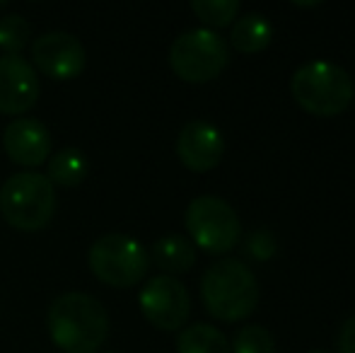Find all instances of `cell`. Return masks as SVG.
Returning <instances> with one entry per match:
<instances>
[{
	"instance_id": "5bb4252c",
	"label": "cell",
	"mask_w": 355,
	"mask_h": 353,
	"mask_svg": "<svg viewBox=\"0 0 355 353\" xmlns=\"http://www.w3.org/2000/svg\"><path fill=\"white\" fill-rule=\"evenodd\" d=\"M273 27L263 15L247 12L234 22L232 32H230V44L237 49L239 53H259L271 44Z\"/></svg>"
},
{
	"instance_id": "3957f363",
	"label": "cell",
	"mask_w": 355,
	"mask_h": 353,
	"mask_svg": "<svg viewBox=\"0 0 355 353\" xmlns=\"http://www.w3.org/2000/svg\"><path fill=\"white\" fill-rule=\"evenodd\" d=\"M290 92L312 117H338L351 107L355 83L346 68L331 61H309L293 73Z\"/></svg>"
},
{
	"instance_id": "ac0fdd59",
	"label": "cell",
	"mask_w": 355,
	"mask_h": 353,
	"mask_svg": "<svg viewBox=\"0 0 355 353\" xmlns=\"http://www.w3.org/2000/svg\"><path fill=\"white\" fill-rule=\"evenodd\" d=\"M191 10L196 12V17L201 19L208 27H227L239 12V3L237 0H193Z\"/></svg>"
},
{
	"instance_id": "7402d4cb",
	"label": "cell",
	"mask_w": 355,
	"mask_h": 353,
	"mask_svg": "<svg viewBox=\"0 0 355 353\" xmlns=\"http://www.w3.org/2000/svg\"><path fill=\"white\" fill-rule=\"evenodd\" d=\"M309 353H327V351H309Z\"/></svg>"
},
{
	"instance_id": "8992f818",
	"label": "cell",
	"mask_w": 355,
	"mask_h": 353,
	"mask_svg": "<svg viewBox=\"0 0 355 353\" xmlns=\"http://www.w3.org/2000/svg\"><path fill=\"white\" fill-rule=\"evenodd\" d=\"M187 230L193 240V247L206 255H227L242 240V223L234 208L225 198L203 193L196 196L187 208Z\"/></svg>"
},
{
	"instance_id": "2e32d148",
	"label": "cell",
	"mask_w": 355,
	"mask_h": 353,
	"mask_svg": "<svg viewBox=\"0 0 355 353\" xmlns=\"http://www.w3.org/2000/svg\"><path fill=\"white\" fill-rule=\"evenodd\" d=\"M177 353H232L230 351L227 336L213 325H196L187 327L177 336Z\"/></svg>"
},
{
	"instance_id": "9a60e30c",
	"label": "cell",
	"mask_w": 355,
	"mask_h": 353,
	"mask_svg": "<svg viewBox=\"0 0 355 353\" xmlns=\"http://www.w3.org/2000/svg\"><path fill=\"white\" fill-rule=\"evenodd\" d=\"M89 175V162L80 148H61L56 155L49 160V182L61 184V187H78Z\"/></svg>"
},
{
	"instance_id": "8fae6325",
	"label": "cell",
	"mask_w": 355,
	"mask_h": 353,
	"mask_svg": "<svg viewBox=\"0 0 355 353\" xmlns=\"http://www.w3.org/2000/svg\"><path fill=\"white\" fill-rule=\"evenodd\" d=\"M225 155L223 133L208 121H189L177 136V157L187 170L208 172L220 165Z\"/></svg>"
},
{
	"instance_id": "d6986e66",
	"label": "cell",
	"mask_w": 355,
	"mask_h": 353,
	"mask_svg": "<svg viewBox=\"0 0 355 353\" xmlns=\"http://www.w3.org/2000/svg\"><path fill=\"white\" fill-rule=\"evenodd\" d=\"M232 353H276V341L271 332L259 325H247L234 334V341L230 346Z\"/></svg>"
},
{
	"instance_id": "e0dca14e",
	"label": "cell",
	"mask_w": 355,
	"mask_h": 353,
	"mask_svg": "<svg viewBox=\"0 0 355 353\" xmlns=\"http://www.w3.org/2000/svg\"><path fill=\"white\" fill-rule=\"evenodd\" d=\"M29 37H32V24L22 15L0 17V49L5 51V56H19Z\"/></svg>"
},
{
	"instance_id": "7a4b0ae2",
	"label": "cell",
	"mask_w": 355,
	"mask_h": 353,
	"mask_svg": "<svg viewBox=\"0 0 355 353\" xmlns=\"http://www.w3.org/2000/svg\"><path fill=\"white\" fill-rule=\"evenodd\" d=\"M201 300L220 322L247 320L259 305V281L244 261L220 259L203 273Z\"/></svg>"
},
{
	"instance_id": "9c48e42d",
	"label": "cell",
	"mask_w": 355,
	"mask_h": 353,
	"mask_svg": "<svg viewBox=\"0 0 355 353\" xmlns=\"http://www.w3.org/2000/svg\"><path fill=\"white\" fill-rule=\"evenodd\" d=\"M32 58L39 71L53 80H73L87 63L83 42L68 32H46L37 37L32 44Z\"/></svg>"
},
{
	"instance_id": "277c9868",
	"label": "cell",
	"mask_w": 355,
	"mask_h": 353,
	"mask_svg": "<svg viewBox=\"0 0 355 353\" xmlns=\"http://www.w3.org/2000/svg\"><path fill=\"white\" fill-rule=\"evenodd\" d=\"M0 213L19 232H37L56 213V189L42 172H17L0 187Z\"/></svg>"
},
{
	"instance_id": "30bf717a",
	"label": "cell",
	"mask_w": 355,
	"mask_h": 353,
	"mask_svg": "<svg viewBox=\"0 0 355 353\" xmlns=\"http://www.w3.org/2000/svg\"><path fill=\"white\" fill-rule=\"evenodd\" d=\"M42 85L22 56H0V114L19 117L37 104Z\"/></svg>"
},
{
	"instance_id": "7c38bea8",
	"label": "cell",
	"mask_w": 355,
	"mask_h": 353,
	"mask_svg": "<svg viewBox=\"0 0 355 353\" xmlns=\"http://www.w3.org/2000/svg\"><path fill=\"white\" fill-rule=\"evenodd\" d=\"M3 150L15 165L39 167L51 155V133L37 119H15L3 131Z\"/></svg>"
},
{
	"instance_id": "44dd1931",
	"label": "cell",
	"mask_w": 355,
	"mask_h": 353,
	"mask_svg": "<svg viewBox=\"0 0 355 353\" xmlns=\"http://www.w3.org/2000/svg\"><path fill=\"white\" fill-rule=\"evenodd\" d=\"M338 353H355V315L348 317L338 332Z\"/></svg>"
},
{
	"instance_id": "52a82bcc",
	"label": "cell",
	"mask_w": 355,
	"mask_h": 353,
	"mask_svg": "<svg viewBox=\"0 0 355 353\" xmlns=\"http://www.w3.org/2000/svg\"><path fill=\"white\" fill-rule=\"evenodd\" d=\"M230 63V46L213 29H189L169 46V66L184 83H211Z\"/></svg>"
},
{
	"instance_id": "5b68a950",
	"label": "cell",
	"mask_w": 355,
	"mask_h": 353,
	"mask_svg": "<svg viewBox=\"0 0 355 353\" xmlns=\"http://www.w3.org/2000/svg\"><path fill=\"white\" fill-rule=\"evenodd\" d=\"M87 264L94 278H99L107 286L131 288L148 276L150 257L148 250L131 235L107 232L89 247Z\"/></svg>"
},
{
	"instance_id": "6da1fadb",
	"label": "cell",
	"mask_w": 355,
	"mask_h": 353,
	"mask_svg": "<svg viewBox=\"0 0 355 353\" xmlns=\"http://www.w3.org/2000/svg\"><path fill=\"white\" fill-rule=\"evenodd\" d=\"M51 341L63 353H97L109 336V315L97 298L71 291L51 302L46 315Z\"/></svg>"
},
{
	"instance_id": "ba28073f",
	"label": "cell",
	"mask_w": 355,
	"mask_h": 353,
	"mask_svg": "<svg viewBox=\"0 0 355 353\" xmlns=\"http://www.w3.org/2000/svg\"><path fill=\"white\" fill-rule=\"evenodd\" d=\"M143 317L159 332L184 329L191 315V298L177 276H153L138 293Z\"/></svg>"
},
{
	"instance_id": "4fadbf2b",
	"label": "cell",
	"mask_w": 355,
	"mask_h": 353,
	"mask_svg": "<svg viewBox=\"0 0 355 353\" xmlns=\"http://www.w3.org/2000/svg\"><path fill=\"white\" fill-rule=\"evenodd\" d=\"M153 261L164 271V276L187 273L196 264V247L184 235H164L153 245Z\"/></svg>"
},
{
	"instance_id": "ffe728a7",
	"label": "cell",
	"mask_w": 355,
	"mask_h": 353,
	"mask_svg": "<svg viewBox=\"0 0 355 353\" xmlns=\"http://www.w3.org/2000/svg\"><path fill=\"white\" fill-rule=\"evenodd\" d=\"M247 252L252 259L257 261H268L273 255H276V237H273L271 230H254L252 235L247 237Z\"/></svg>"
}]
</instances>
